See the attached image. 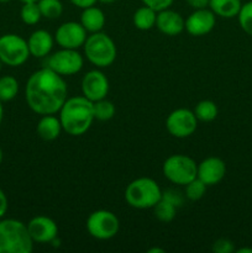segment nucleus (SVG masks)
<instances>
[{"instance_id":"2f4dec72","label":"nucleus","mask_w":252,"mask_h":253,"mask_svg":"<svg viewBox=\"0 0 252 253\" xmlns=\"http://www.w3.org/2000/svg\"><path fill=\"white\" fill-rule=\"evenodd\" d=\"M141 1L143 2V5L150 6L151 9L156 10L158 12L172 6L174 0H141Z\"/></svg>"},{"instance_id":"7ed1b4c3","label":"nucleus","mask_w":252,"mask_h":253,"mask_svg":"<svg viewBox=\"0 0 252 253\" xmlns=\"http://www.w3.org/2000/svg\"><path fill=\"white\" fill-rule=\"evenodd\" d=\"M34 244L26 224L17 219H0V253H31Z\"/></svg>"},{"instance_id":"58836bf2","label":"nucleus","mask_w":252,"mask_h":253,"mask_svg":"<svg viewBox=\"0 0 252 253\" xmlns=\"http://www.w3.org/2000/svg\"><path fill=\"white\" fill-rule=\"evenodd\" d=\"M98 1L101 2V4H113L116 0H98Z\"/></svg>"},{"instance_id":"c85d7f7f","label":"nucleus","mask_w":252,"mask_h":253,"mask_svg":"<svg viewBox=\"0 0 252 253\" xmlns=\"http://www.w3.org/2000/svg\"><path fill=\"white\" fill-rule=\"evenodd\" d=\"M237 19H239V24L241 29L247 35L252 36V1H247L242 4L239 15H237Z\"/></svg>"},{"instance_id":"4be33fe9","label":"nucleus","mask_w":252,"mask_h":253,"mask_svg":"<svg viewBox=\"0 0 252 253\" xmlns=\"http://www.w3.org/2000/svg\"><path fill=\"white\" fill-rule=\"evenodd\" d=\"M217 105L212 100H202L195 105L194 114L198 121L202 123H211L217 116Z\"/></svg>"},{"instance_id":"bb28decb","label":"nucleus","mask_w":252,"mask_h":253,"mask_svg":"<svg viewBox=\"0 0 252 253\" xmlns=\"http://www.w3.org/2000/svg\"><path fill=\"white\" fill-rule=\"evenodd\" d=\"M94 109V118L99 121H109L114 118L115 115V105L113 101L108 100V99H101V100L93 103Z\"/></svg>"},{"instance_id":"20e7f679","label":"nucleus","mask_w":252,"mask_h":253,"mask_svg":"<svg viewBox=\"0 0 252 253\" xmlns=\"http://www.w3.org/2000/svg\"><path fill=\"white\" fill-rule=\"evenodd\" d=\"M162 198V190L155 179L140 177L128 183L125 200L133 209H152Z\"/></svg>"},{"instance_id":"473e14b6","label":"nucleus","mask_w":252,"mask_h":253,"mask_svg":"<svg viewBox=\"0 0 252 253\" xmlns=\"http://www.w3.org/2000/svg\"><path fill=\"white\" fill-rule=\"evenodd\" d=\"M7 208H9V202H7V197L5 194L4 190L0 188V219L5 216L7 211Z\"/></svg>"},{"instance_id":"9d476101","label":"nucleus","mask_w":252,"mask_h":253,"mask_svg":"<svg viewBox=\"0 0 252 253\" xmlns=\"http://www.w3.org/2000/svg\"><path fill=\"white\" fill-rule=\"evenodd\" d=\"M197 127L198 119L194 111L189 110V109H175L166 119V128L173 137H189L195 132Z\"/></svg>"},{"instance_id":"79ce46f5","label":"nucleus","mask_w":252,"mask_h":253,"mask_svg":"<svg viewBox=\"0 0 252 253\" xmlns=\"http://www.w3.org/2000/svg\"><path fill=\"white\" fill-rule=\"evenodd\" d=\"M11 1V0H0V2H9Z\"/></svg>"},{"instance_id":"a19ab883","label":"nucleus","mask_w":252,"mask_h":253,"mask_svg":"<svg viewBox=\"0 0 252 253\" xmlns=\"http://www.w3.org/2000/svg\"><path fill=\"white\" fill-rule=\"evenodd\" d=\"M2 157H4V155H2V150H1V147H0V165H1V162H2Z\"/></svg>"},{"instance_id":"393cba45","label":"nucleus","mask_w":252,"mask_h":253,"mask_svg":"<svg viewBox=\"0 0 252 253\" xmlns=\"http://www.w3.org/2000/svg\"><path fill=\"white\" fill-rule=\"evenodd\" d=\"M152 209L156 219L161 222H165V224L172 221L175 217V212H177V208L170 204L169 202H167V200L162 199V198Z\"/></svg>"},{"instance_id":"7c9ffc66","label":"nucleus","mask_w":252,"mask_h":253,"mask_svg":"<svg viewBox=\"0 0 252 253\" xmlns=\"http://www.w3.org/2000/svg\"><path fill=\"white\" fill-rule=\"evenodd\" d=\"M162 199L167 200L170 204L174 205L175 208H179L183 204V197L179 192L174 189H167L162 192Z\"/></svg>"},{"instance_id":"ea45409f","label":"nucleus","mask_w":252,"mask_h":253,"mask_svg":"<svg viewBox=\"0 0 252 253\" xmlns=\"http://www.w3.org/2000/svg\"><path fill=\"white\" fill-rule=\"evenodd\" d=\"M20 1L24 4V2H35V1H39V0H20Z\"/></svg>"},{"instance_id":"1a4fd4ad","label":"nucleus","mask_w":252,"mask_h":253,"mask_svg":"<svg viewBox=\"0 0 252 253\" xmlns=\"http://www.w3.org/2000/svg\"><path fill=\"white\" fill-rule=\"evenodd\" d=\"M44 67L58 73L59 76H74L83 68L84 58L77 49L61 48L54 53L44 57Z\"/></svg>"},{"instance_id":"f8f14e48","label":"nucleus","mask_w":252,"mask_h":253,"mask_svg":"<svg viewBox=\"0 0 252 253\" xmlns=\"http://www.w3.org/2000/svg\"><path fill=\"white\" fill-rule=\"evenodd\" d=\"M81 88L83 96L95 103L106 98L109 93V81L103 72L99 69H93L84 74Z\"/></svg>"},{"instance_id":"ddd939ff","label":"nucleus","mask_w":252,"mask_h":253,"mask_svg":"<svg viewBox=\"0 0 252 253\" xmlns=\"http://www.w3.org/2000/svg\"><path fill=\"white\" fill-rule=\"evenodd\" d=\"M27 230L32 241L36 244H48L58 236V226L56 221L44 215L32 217L27 224Z\"/></svg>"},{"instance_id":"72a5a7b5","label":"nucleus","mask_w":252,"mask_h":253,"mask_svg":"<svg viewBox=\"0 0 252 253\" xmlns=\"http://www.w3.org/2000/svg\"><path fill=\"white\" fill-rule=\"evenodd\" d=\"M69 1H71L74 6H77V7H79V9L83 10V9H85V7L95 5L98 0H69Z\"/></svg>"},{"instance_id":"423d86ee","label":"nucleus","mask_w":252,"mask_h":253,"mask_svg":"<svg viewBox=\"0 0 252 253\" xmlns=\"http://www.w3.org/2000/svg\"><path fill=\"white\" fill-rule=\"evenodd\" d=\"M162 172L166 179L177 185H185L198 175V163L185 155H172L163 162Z\"/></svg>"},{"instance_id":"37998d69","label":"nucleus","mask_w":252,"mask_h":253,"mask_svg":"<svg viewBox=\"0 0 252 253\" xmlns=\"http://www.w3.org/2000/svg\"><path fill=\"white\" fill-rule=\"evenodd\" d=\"M2 64H4V63H2V62L0 61V71H1V67H2Z\"/></svg>"},{"instance_id":"9b49d317","label":"nucleus","mask_w":252,"mask_h":253,"mask_svg":"<svg viewBox=\"0 0 252 253\" xmlns=\"http://www.w3.org/2000/svg\"><path fill=\"white\" fill-rule=\"evenodd\" d=\"M86 30L81 22L67 21L58 26L54 34V41L61 48L78 49L86 40Z\"/></svg>"},{"instance_id":"5701e85b","label":"nucleus","mask_w":252,"mask_h":253,"mask_svg":"<svg viewBox=\"0 0 252 253\" xmlns=\"http://www.w3.org/2000/svg\"><path fill=\"white\" fill-rule=\"evenodd\" d=\"M19 93V82L12 76L0 77V100L10 101Z\"/></svg>"},{"instance_id":"b1692460","label":"nucleus","mask_w":252,"mask_h":253,"mask_svg":"<svg viewBox=\"0 0 252 253\" xmlns=\"http://www.w3.org/2000/svg\"><path fill=\"white\" fill-rule=\"evenodd\" d=\"M20 17H21L22 22L29 25V26H34V25L39 24L42 17V14L37 1L24 2L21 10H20Z\"/></svg>"},{"instance_id":"e433bc0d","label":"nucleus","mask_w":252,"mask_h":253,"mask_svg":"<svg viewBox=\"0 0 252 253\" xmlns=\"http://www.w3.org/2000/svg\"><path fill=\"white\" fill-rule=\"evenodd\" d=\"M148 253H165V250L158 249V247H153V249L148 250Z\"/></svg>"},{"instance_id":"aec40b11","label":"nucleus","mask_w":252,"mask_h":253,"mask_svg":"<svg viewBox=\"0 0 252 253\" xmlns=\"http://www.w3.org/2000/svg\"><path fill=\"white\" fill-rule=\"evenodd\" d=\"M241 6V0H209V9L216 16L224 19H232L237 16Z\"/></svg>"},{"instance_id":"a211bd4d","label":"nucleus","mask_w":252,"mask_h":253,"mask_svg":"<svg viewBox=\"0 0 252 253\" xmlns=\"http://www.w3.org/2000/svg\"><path fill=\"white\" fill-rule=\"evenodd\" d=\"M105 14L100 7H96L95 5L83 9L81 15V24L89 34L99 32L105 26Z\"/></svg>"},{"instance_id":"c9c22d12","label":"nucleus","mask_w":252,"mask_h":253,"mask_svg":"<svg viewBox=\"0 0 252 253\" xmlns=\"http://www.w3.org/2000/svg\"><path fill=\"white\" fill-rule=\"evenodd\" d=\"M237 253H252V249L250 247H241V249L236 250Z\"/></svg>"},{"instance_id":"f03ea898","label":"nucleus","mask_w":252,"mask_h":253,"mask_svg":"<svg viewBox=\"0 0 252 253\" xmlns=\"http://www.w3.org/2000/svg\"><path fill=\"white\" fill-rule=\"evenodd\" d=\"M58 113L62 128L71 136L84 135L95 120L93 101L83 95L67 98Z\"/></svg>"},{"instance_id":"39448f33","label":"nucleus","mask_w":252,"mask_h":253,"mask_svg":"<svg viewBox=\"0 0 252 253\" xmlns=\"http://www.w3.org/2000/svg\"><path fill=\"white\" fill-rule=\"evenodd\" d=\"M83 48L86 59L98 68L111 66L118 54L114 40L101 31L89 35L84 42Z\"/></svg>"},{"instance_id":"412c9836","label":"nucleus","mask_w":252,"mask_h":253,"mask_svg":"<svg viewBox=\"0 0 252 253\" xmlns=\"http://www.w3.org/2000/svg\"><path fill=\"white\" fill-rule=\"evenodd\" d=\"M156 20H157V11L146 5L138 7L132 16L133 25L141 31H148L153 29L156 26Z\"/></svg>"},{"instance_id":"0eeeda50","label":"nucleus","mask_w":252,"mask_h":253,"mask_svg":"<svg viewBox=\"0 0 252 253\" xmlns=\"http://www.w3.org/2000/svg\"><path fill=\"white\" fill-rule=\"evenodd\" d=\"M29 44L24 37L16 34L0 36V61L9 67H20L29 59Z\"/></svg>"},{"instance_id":"cd10ccee","label":"nucleus","mask_w":252,"mask_h":253,"mask_svg":"<svg viewBox=\"0 0 252 253\" xmlns=\"http://www.w3.org/2000/svg\"><path fill=\"white\" fill-rule=\"evenodd\" d=\"M185 187V197L188 198L192 202H197V200H200L205 195V192H207V185L199 179V178H195L192 182H189L188 184L184 185Z\"/></svg>"},{"instance_id":"c756f323","label":"nucleus","mask_w":252,"mask_h":253,"mask_svg":"<svg viewBox=\"0 0 252 253\" xmlns=\"http://www.w3.org/2000/svg\"><path fill=\"white\" fill-rule=\"evenodd\" d=\"M211 250L215 253H232L235 251V246L231 240L222 237V239H217L212 244Z\"/></svg>"},{"instance_id":"4468645a","label":"nucleus","mask_w":252,"mask_h":253,"mask_svg":"<svg viewBox=\"0 0 252 253\" xmlns=\"http://www.w3.org/2000/svg\"><path fill=\"white\" fill-rule=\"evenodd\" d=\"M216 24V15L208 7L194 10L185 19L184 30L195 37L205 36L212 31Z\"/></svg>"},{"instance_id":"6ab92c4d","label":"nucleus","mask_w":252,"mask_h":253,"mask_svg":"<svg viewBox=\"0 0 252 253\" xmlns=\"http://www.w3.org/2000/svg\"><path fill=\"white\" fill-rule=\"evenodd\" d=\"M62 130L63 128H62L59 118L54 116V114L42 115L36 126L37 135L43 141H54L61 135Z\"/></svg>"},{"instance_id":"6e6552de","label":"nucleus","mask_w":252,"mask_h":253,"mask_svg":"<svg viewBox=\"0 0 252 253\" xmlns=\"http://www.w3.org/2000/svg\"><path fill=\"white\" fill-rule=\"evenodd\" d=\"M86 230L89 235L96 240H110L118 235L120 221L113 211L95 210L86 219Z\"/></svg>"},{"instance_id":"f704fd0d","label":"nucleus","mask_w":252,"mask_h":253,"mask_svg":"<svg viewBox=\"0 0 252 253\" xmlns=\"http://www.w3.org/2000/svg\"><path fill=\"white\" fill-rule=\"evenodd\" d=\"M187 2L194 10L204 9V7L209 6V0H187Z\"/></svg>"},{"instance_id":"dca6fc26","label":"nucleus","mask_w":252,"mask_h":253,"mask_svg":"<svg viewBox=\"0 0 252 253\" xmlns=\"http://www.w3.org/2000/svg\"><path fill=\"white\" fill-rule=\"evenodd\" d=\"M184 24L185 20L183 19L182 15L174 10H170L169 7L157 12L156 27L167 36H177L182 34L184 30Z\"/></svg>"},{"instance_id":"f257e3e1","label":"nucleus","mask_w":252,"mask_h":253,"mask_svg":"<svg viewBox=\"0 0 252 253\" xmlns=\"http://www.w3.org/2000/svg\"><path fill=\"white\" fill-rule=\"evenodd\" d=\"M68 86L63 77L48 67L34 72L25 86V99L34 113L49 115L58 113L67 100Z\"/></svg>"},{"instance_id":"f3484780","label":"nucleus","mask_w":252,"mask_h":253,"mask_svg":"<svg viewBox=\"0 0 252 253\" xmlns=\"http://www.w3.org/2000/svg\"><path fill=\"white\" fill-rule=\"evenodd\" d=\"M53 36L46 30H36L27 40L30 54L36 58H44L48 56L53 48Z\"/></svg>"},{"instance_id":"2eb2a0df","label":"nucleus","mask_w":252,"mask_h":253,"mask_svg":"<svg viewBox=\"0 0 252 253\" xmlns=\"http://www.w3.org/2000/svg\"><path fill=\"white\" fill-rule=\"evenodd\" d=\"M226 174V165L219 157H208L198 165L197 177L207 187H212L221 182Z\"/></svg>"},{"instance_id":"a878e982","label":"nucleus","mask_w":252,"mask_h":253,"mask_svg":"<svg viewBox=\"0 0 252 253\" xmlns=\"http://www.w3.org/2000/svg\"><path fill=\"white\" fill-rule=\"evenodd\" d=\"M37 4L41 10L42 17L54 20L63 14V4L61 0H39Z\"/></svg>"},{"instance_id":"4c0bfd02","label":"nucleus","mask_w":252,"mask_h":253,"mask_svg":"<svg viewBox=\"0 0 252 253\" xmlns=\"http://www.w3.org/2000/svg\"><path fill=\"white\" fill-rule=\"evenodd\" d=\"M2 118H4V106H2V101L0 100V125L2 123Z\"/></svg>"}]
</instances>
